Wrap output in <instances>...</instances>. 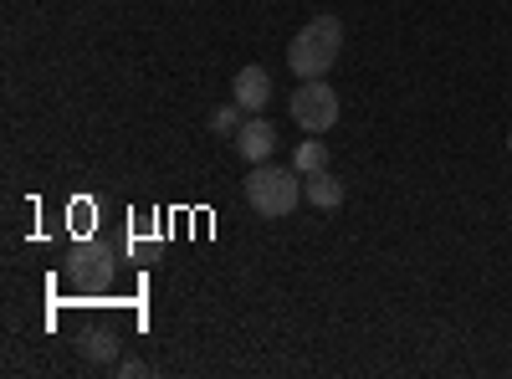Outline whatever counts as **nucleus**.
I'll use <instances>...</instances> for the list:
<instances>
[{
	"mask_svg": "<svg viewBox=\"0 0 512 379\" xmlns=\"http://www.w3.org/2000/svg\"><path fill=\"white\" fill-rule=\"evenodd\" d=\"M338 52H344V21L338 16H313L303 31H297L292 41H287V67L297 72V77H328V67L338 62Z\"/></svg>",
	"mask_w": 512,
	"mask_h": 379,
	"instance_id": "nucleus-1",
	"label": "nucleus"
},
{
	"mask_svg": "<svg viewBox=\"0 0 512 379\" xmlns=\"http://www.w3.org/2000/svg\"><path fill=\"white\" fill-rule=\"evenodd\" d=\"M246 200L262 221H287L297 200H303V180H297V170H282V164H251L246 175Z\"/></svg>",
	"mask_w": 512,
	"mask_h": 379,
	"instance_id": "nucleus-2",
	"label": "nucleus"
},
{
	"mask_svg": "<svg viewBox=\"0 0 512 379\" xmlns=\"http://www.w3.org/2000/svg\"><path fill=\"white\" fill-rule=\"evenodd\" d=\"M287 108H292V118H297V129H303V134H328L338 123V93L328 88L323 77H308L303 88L287 98Z\"/></svg>",
	"mask_w": 512,
	"mask_h": 379,
	"instance_id": "nucleus-3",
	"label": "nucleus"
},
{
	"mask_svg": "<svg viewBox=\"0 0 512 379\" xmlns=\"http://www.w3.org/2000/svg\"><path fill=\"white\" fill-rule=\"evenodd\" d=\"M236 154H241L246 164H267V159L277 154V129H272L267 118H256V113H251L241 129H236Z\"/></svg>",
	"mask_w": 512,
	"mask_h": 379,
	"instance_id": "nucleus-4",
	"label": "nucleus"
},
{
	"mask_svg": "<svg viewBox=\"0 0 512 379\" xmlns=\"http://www.w3.org/2000/svg\"><path fill=\"white\" fill-rule=\"evenodd\" d=\"M231 98H236L246 113H262V108L272 103V72H267V67H256V62L241 67L236 82H231Z\"/></svg>",
	"mask_w": 512,
	"mask_h": 379,
	"instance_id": "nucleus-5",
	"label": "nucleus"
},
{
	"mask_svg": "<svg viewBox=\"0 0 512 379\" xmlns=\"http://www.w3.org/2000/svg\"><path fill=\"white\" fill-rule=\"evenodd\" d=\"M303 195L313 200V210H338L344 205V185H338L328 170H318V175H308V185H303Z\"/></svg>",
	"mask_w": 512,
	"mask_h": 379,
	"instance_id": "nucleus-6",
	"label": "nucleus"
},
{
	"mask_svg": "<svg viewBox=\"0 0 512 379\" xmlns=\"http://www.w3.org/2000/svg\"><path fill=\"white\" fill-rule=\"evenodd\" d=\"M292 170H297V175H318V170H328V149H323V139H318V134L297 144V154H292Z\"/></svg>",
	"mask_w": 512,
	"mask_h": 379,
	"instance_id": "nucleus-7",
	"label": "nucleus"
},
{
	"mask_svg": "<svg viewBox=\"0 0 512 379\" xmlns=\"http://www.w3.org/2000/svg\"><path fill=\"white\" fill-rule=\"evenodd\" d=\"M82 354L98 359V364H113V359H118V344L108 339V333H88V344H82Z\"/></svg>",
	"mask_w": 512,
	"mask_h": 379,
	"instance_id": "nucleus-8",
	"label": "nucleus"
},
{
	"mask_svg": "<svg viewBox=\"0 0 512 379\" xmlns=\"http://www.w3.org/2000/svg\"><path fill=\"white\" fill-rule=\"evenodd\" d=\"M241 103H226V108H216V113H210V129H216V134H236L241 129Z\"/></svg>",
	"mask_w": 512,
	"mask_h": 379,
	"instance_id": "nucleus-9",
	"label": "nucleus"
},
{
	"mask_svg": "<svg viewBox=\"0 0 512 379\" xmlns=\"http://www.w3.org/2000/svg\"><path fill=\"white\" fill-rule=\"evenodd\" d=\"M118 374H123V379H139V374H149V364H144V359H123Z\"/></svg>",
	"mask_w": 512,
	"mask_h": 379,
	"instance_id": "nucleus-10",
	"label": "nucleus"
},
{
	"mask_svg": "<svg viewBox=\"0 0 512 379\" xmlns=\"http://www.w3.org/2000/svg\"><path fill=\"white\" fill-rule=\"evenodd\" d=\"M507 149H512V139H507Z\"/></svg>",
	"mask_w": 512,
	"mask_h": 379,
	"instance_id": "nucleus-11",
	"label": "nucleus"
}]
</instances>
